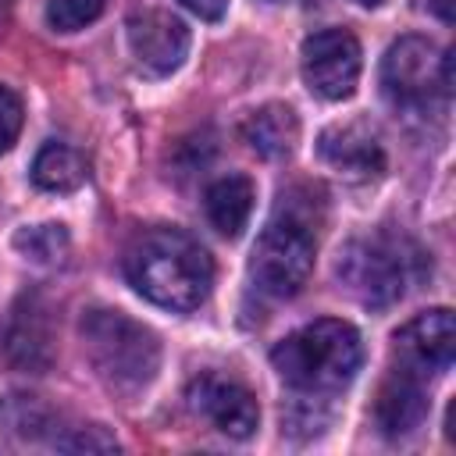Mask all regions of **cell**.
<instances>
[{
  "mask_svg": "<svg viewBox=\"0 0 456 456\" xmlns=\"http://www.w3.org/2000/svg\"><path fill=\"white\" fill-rule=\"evenodd\" d=\"M14 249L32 264H61L71 249V239L64 224H28V228H18Z\"/></svg>",
  "mask_w": 456,
  "mask_h": 456,
  "instance_id": "ac0fdd59",
  "label": "cell"
},
{
  "mask_svg": "<svg viewBox=\"0 0 456 456\" xmlns=\"http://www.w3.org/2000/svg\"><path fill=\"white\" fill-rule=\"evenodd\" d=\"M253 200H256V189L246 175H228V178H217L207 196H203V207H207V221L224 235V239H239L249 214H253Z\"/></svg>",
  "mask_w": 456,
  "mask_h": 456,
  "instance_id": "9a60e30c",
  "label": "cell"
},
{
  "mask_svg": "<svg viewBox=\"0 0 456 456\" xmlns=\"http://www.w3.org/2000/svg\"><path fill=\"white\" fill-rule=\"evenodd\" d=\"M335 278L356 303L385 310L406 292V256L388 239H353L335 260Z\"/></svg>",
  "mask_w": 456,
  "mask_h": 456,
  "instance_id": "8992f818",
  "label": "cell"
},
{
  "mask_svg": "<svg viewBox=\"0 0 456 456\" xmlns=\"http://www.w3.org/2000/svg\"><path fill=\"white\" fill-rule=\"evenodd\" d=\"M86 175V160L64 142H46L32 160V182L46 192H75Z\"/></svg>",
  "mask_w": 456,
  "mask_h": 456,
  "instance_id": "e0dca14e",
  "label": "cell"
},
{
  "mask_svg": "<svg viewBox=\"0 0 456 456\" xmlns=\"http://www.w3.org/2000/svg\"><path fill=\"white\" fill-rule=\"evenodd\" d=\"M107 0H46V21L57 32H78L103 14Z\"/></svg>",
  "mask_w": 456,
  "mask_h": 456,
  "instance_id": "d6986e66",
  "label": "cell"
},
{
  "mask_svg": "<svg viewBox=\"0 0 456 456\" xmlns=\"http://www.w3.org/2000/svg\"><path fill=\"white\" fill-rule=\"evenodd\" d=\"M239 132H242V142L253 153H260L267 160H281L299 142V118L285 103H264L253 114H246Z\"/></svg>",
  "mask_w": 456,
  "mask_h": 456,
  "instance_id": "5bb4252c",
  "label": "cell"
},
{
  "mask_svg": "<svg viewBox=\"0 0 456 456\" xmlns=\"http://www.w3.org/2000/svg\"><path fill=\"white\" fill-rule=\"evenodd\" d=\"M185 11H192L196 18L203 21H221L224 11H228V0H178Z\"/></svg>",
  "mask_w": 456,
  "mask_h": 456,
  "instance_id": "7402d4cb",
  "label": "cell"
},
{
  "mask_svg": "<svg viewBox=\"0 0 456 456\" xmlns=\"http://www.w3.org/2000/svg\"><path fill=\"white\" fill-rule=\"evenodd\" d=\"M21 118H25V114H21V100H18L7 86H0V153L18 142Z\"/></svg>",
  "mask_w": 456,
  "mask_h": 456,
  "instance_id": "44dd1931",
  "label": "cell"
},
{
  "mask_svg": "<svg viewBox=\"0 0 456 456\" xmlns=\"http://www.w3.org/2000/svg\"><path fill=\"white\" fill-rule=\"evenodd\" d=\"M128 53L150 78H164L182 68L189 53V25L171 11H139L128 18Z\"/></svg>",
  "mask_w": 456,
  "mask_h": 456,
  "instance_id": "ba28073f",
  "label": "cell"
},
{
  "mask_svg": "<svg viewBox=\"0 0 456 456\" xmlns=\"http://www.w3.org/2000/svg\"><path fill=\"white\" fill-rule=\"evenodd\" d=\"M381 89L395 110L428 114L452 93V53L424 36H403L381 61Z\"/></svg>",
  "mask_w": 456,
  "mask_h": 456,
  "instance_id": "5b68a950",
  "label": "cell"
},
{
  "mask_svg": "<svg viewBox=\"0 0 456 456\" xmlns=\"http://www.w3.org/2000/svg\"><path fill=\"white\" fill-rule=\"evenodd\" d=\"M53 449H68V452H114L118 442L100 424H78V428H68Z\"/></svg>",
  "mask_w": 456,
  "mask_h": 456,
  "instance_id": "ffe728a7",
  "label": "cell"
},
{
  "mask_svg": "<svg viewBox=\"0 0 456 456\" xmlns=\"http://www.w3.org/2000/svg\"><path fill=\"white\" fill-rule=\"evenodd\" d=\"M0 420H4V428H7L11 435H18V438H25V442L46 438L50 445H57L61 435L68 431V428H61V417H57L39 395H21V392L4 395V403H0Z\"/></svg>",
  "mask_w": 456,
  "mask_h": 456,
  "instance_id": "2e32d148",
  "label": "cell"
},
{
  "mask_svg": "<svg viewBox=\"0 0 456 456\" xmlns=\"http://www.w3.org/2000/svg\"><path fill=\"white\" fill-rule=\"evenodd\" d=\"M428 7H431V11H435L442 21H445V25L452 21V0H428Z\"/></svg>",
  "mask_w": 456,
  "mask_h": 456,
  "instance_id": "603a6c76",
  "label": "cell"
},
{
  "mask_svg": "<svg viewBox=\"0 0 456 456\" xmlns=\"http://www.w3.org/2000/svg\"><path fill=\"white\" fill-rule=\"evenodd\" d=\"M356 4H360V7H381L385 0H356Z\"/></svg>",
  "mask_w": 456,
  "mask_h": 456,
  "instance_id": "cb8c5ba5",
  "label": "cell"
},
{
  "mask_svg": "<svg viewBox=\"0 0 456 456\" xmlns=\"http://www.w3.org/2000/svg\"><path fill=\"white\" fill-rule=\"evenodd\" d=\"M395 353L399 363L417 374H442L452 367L456 356V321L452 310L435 306L417 314L395 331Z\"/></svg>",
  "mask_w": 456,
  "mask_h": 456,
  "instance_id": "30bf717a",
  "label": "cell"
},
{
  "mask_svg": "<svg viewBox=\"0 0 456 456\" xmlns=\"http://www.w3.org/2000/svg\"><path fill=\"white\" fill-rule=\"evenodd\" d=\"M317 207L321 200H314L310 189L281 192V203L267 221V228L260 232L249 256V278L256 292L271 299H289L306 285L317 253V224H321Z\"/></svg>",
  "mask_w": 456,
  "mask_h": 456,
  "instance_id": "7a4b0ae2",
  "label": "cell"
},
{
  "mask_svg": "<svg viewBox=\"0 0 456 456\" xmlns=\"http://www.w3.org/2000/svg\"><path fill=\"white\" fill-rule=\"evenodd\" d=\"M360 360H363L360 331L335 317L303 324L299 331L285 335L271 349V363H274L278 378L306 399L342 392L356 378Z\"/></svg>",
  "mask_w": 456,
  "mask_h": 456,
  "instance_id": "3957f363",
  "label": "cell"
},
{
  "mask_svg": "<svg viewBox=\"0 0 456 456\" xmlns=\"http://www.w3.org/2000/svg\"><path fill=\"white\" fill-rule=\"evenodd\" d=\"M360 64H363L360 61V43L346 28L314 32L303 43V53H299L303 82L321 100H346V96H353V89L360 82Z\"/></svg>",
  "mask_w": 456,
  "mask_h": 456,
  "instance_id": "52a82bcc",
  "label": "cell"
},
{
  "mask_svg": "<svg viewBox=\"0 0 456 456\" xmlns=\"http://www.w3.org/2000/svg\"><path fill=\"white\" fill-rule=\"evenodd\" d=\"M189 410L207 417L221 435L242 442L256 431L260 424V406H256V395L235 381V378H224V374H200L192 378L189 392Z\"/></svg>",
  "mask_w": 456,
  "mask_h": 456,
  "instance_id": "9c48e42d",
  "label": "cell"
},
{
  "mask_svg": "<svg viewBox=\"0 0 456 456\" xmlns=\"http://www.w3.org/2000/svg\"><path fill=\"white\" fill-rule=\"evenodd\" d=\"M267 4H285V0H267ZM299 4H306V0H299Z\"/></svg>",
  "mask_w": 456,
  "mask_h": 456,
  "instance_id": "484cf974",
  "label": "cell"
},
{
  "mask_svg": "<svg viewBox=\"0 0 456 456\" xmlns=\"http://www.w3.org/2000/svg\"><path fill=\"white\" fill-rule=\"evenodd\" d=\"M4 18H7V0H0V25H4Z\"/></svg>",
  "mask_w": 456,
  "mask_h": 456,
  "instance_id": "d4e9b609",
  "label": "cell"
},
{
  "mask_svg": "<svg viewBox=\"0 0 456 456\" xmlns=\"http://www.w3.org/2000/svg\"><path fill=\"white\" fill-rule=\"evenodd\" d=\"M78 331L89 367L110 392L139 395L142 388H150L160 370V342L146 324L132 321L121 310L96 306L82 314Z\"/></svg>",
  "mask_w": 456,
  "mask_h": 456,
  "instance_id": "277c9868",
  "label": "cell"
},
{
  "mask_svg": "<svg viewBox=\"0 0 456 456\" xmlns=\"http://www.w3.org/2000/svg\"><path fill=\"white\" fill-rule=\"evenodd\" d=\"M428 417V392H424V374L410 370V367H395L374 399V420L381 428V435L388 438H403L410 431H417Z\"/></svg>",
  "mask_w": 456,
  "mask_h": 456,
  "instance_id": "7c38bea8",
  "label": "cell"
},
{
  "mask_svg": "<svg viewBox=\"0 0 456 456\" xmlns=\"http://www.w3.org/2000/svg\"><path fill=\"white\" fill-rule=\"evenodd\" d=\"M4 349L11 356V363L28 367V370H43L53 360V328H50V310L43 299L25 296L7 321V335H4Z\"/></svg>",
  "mask_w": 456,
  "mask_h": 456,
  "instance_id": "4fadbf2b",
  "label": "cell"
},
{
  "mask_svg": "<svg viewBox=\"0 0 456 456\" xmlns=\"http://www.w3.org/2000/svg\"><path fill=\"white\" fill-rule=\"evenodd\" d=\"M125 278L142 299L189 314L210 296L214 260L178 228H146L125 249Z\"/></svg>",
  "mask_w": 456,
  "mask_h": 456,
  "instance_id": "6da1fadb",
  "label": "cell"
},
{
  "mask_svg": "<svg viewBox=\"0 0 456 456\" xmlns=\"http://www.w3.org/2000/svg\"><path fill=\"white\" fill-rule=\"evenodd\" d=\"M317 157L349 182H370L385 171V150L370 125L363 121H342L321 132Z\"/></svg>",
  "mask_w": 456,
  "mask_h": 456,
  "instance_id": "8fae6325",
  "label": "cell"
}]
</instances>
